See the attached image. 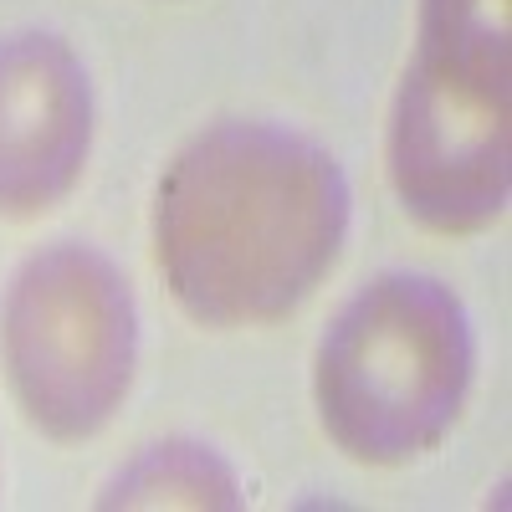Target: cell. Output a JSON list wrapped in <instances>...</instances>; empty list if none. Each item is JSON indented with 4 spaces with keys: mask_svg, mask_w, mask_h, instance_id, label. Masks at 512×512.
<instances>
[{
    "mask_svg": "<svg viewBox=\"0 0 512 512\" xmlns=\"http://www.w3.org/2000/svg\"><path fill=\"white\" fill-rule=\"evenodd\" d=\"M354 221L344 164L303 128L226 118L175 149L149 246L175 308L216 333L292 318L338 267Z\"/></svg>",
    "mask_w": 512,
    "mask_h": 512,
    "instance_id": "obj_1",
    "label": "cell"
},
{
    "mask_svg": "<svg viewBox=\"0 0 512 512\" xmlns=\"http://www.w3.org/2000/svg\"><path fill=\"white\" fill-rule=\"evenodd\" d=\"M512 0H420L384 128L400 210L436 236L487 231L512 195Z\"/></svg>",
    "mask_w": 512,
    "mask_h": 512,
    "instance_id": "obj_2",
    "label": "cell"
},
{
    "mask_svg": "<svg viewBox=\"0 0 512 512\" xmlns=\"http://www.w3.org/2000/svg\"><path fill=\"white\" fill-rule=\"evenodd\" d=\"M477 338L431 272H379L333 313L313 349V410L354 466L431 456L466 410Z\"/></svg>",
    "mask_w": 512,
    "mask_h": 512,
    "instance_id": "obj_3",
    "label": "cell"
},
{
    "mask_svg": "<svg viewBox=\"0 0 512 512\" xmlns=\"http://www.w3.org/2000/svg\"><path fill=\"white\" fill-rule=\"evenodd\" d=\"M0 374L36 436L93 441L139 374V303L88 241H47L0 292Z\"/></svg>",
    "mask_w": 512,
    "mask_h": 512,
    "instance_id": "obj_4",
    "label": "cell"
},
{
    "mask_svg": "<svg viewBox=\"0 0 512 512\" xmlns=\"http://www.w3.org/2000/svg\"><path fill=\"white\" fill-rule=\"evenodd\" d=\"M93 118V77L57 31H0V221H36L77 190Z\"/></svg>",
    "mask_w": 512,
    "mask_h": 512,
    "instance_id": "obj_5",
    "label": "cell"
},
{
    "mask_svg": "<svg viewBox=\"0 0 512 512\" xmlns=\"http://www.w3.org/2000/svg\"><path fill=\"white\" fill-rule=\"evenodd\" d=\"M241 477L236 466L205 441L190 436H164L149 441L134 461H123L103 482L93 507H128V512H164V507H190V512H231L241 507Z\"/></svg>",
    "mask_w": 512,
    "mask_h": 512,
    "instance_id": "obj_6",
    "label": "cell"
}]
</instances>
